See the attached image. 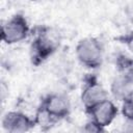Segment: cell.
<instances>
[{"instance_id":"cell-1","label":"cell","mask_w":133,"mask_h":133,"mask_svg":"<svg viewBox=\"0 0 133 133\" xmlns=\"http://www.w3.org/2000/svg\"><path fill=\"white\" fill-rule=\"evenodd\" d=\"M76 54L81 63L88 68H97L102 61V49L99 42L92 37H86L79 42Z\"/></svg>"},{"instance_id":"cell-2","label":"cell","mask_w":133,"mask_h":133,"mask_svg":"<svg viewBox=\"0 0 133 133\" xmlns=\"http://www.w3.org/2000/svg\"><path fill=\"white\" fill-rule=\"evenodd\" d=\"M28 26L22 16H15L2 26V39L7 44L18 43L26 37Z\"/></svg>"},{"instance_id":"cell-3","label":"cell","mask_w":133,"mask_h":133,"mask_svg":"<svg viewBox=\"0 0 133 133\" xmlns=\"http://www.w3.org/2000/svg\"><path fill=\"white\" fill-rule=\"evenodd\" d=\"M88 111L92 116V122H95L100 127H105L110 125L117 114L116 107L112 102L108 101V99L97 104Z\"/></svg>"},{"instance_id":"cell-4","label":"cell","mask_w":133,"mask_h":133,"mask_svg":"<svg viewBox=\"0 0 133 133\" xmlns=\"http://www.w3.org/2000/svg\"><path fill=\"white\" fill-rule=\"evenodd\" d=\"M58 45V41L48 32L41 33L32 44V58L43 60L53 53Z\"/></svg>"},{"instance_id":"cell-5","label":"cell","mask_w":133,"mask_h":133,"mask_svg":"<svg viewBox=\"0 0 133 133\" xmlns=\"http://www.w3.org/2000/svg\"><path fill=\"white\" fill-rule=\"evenodd\" d=\"M44 110L52 118L63 117L68 114L70 110L69 100L64 96H61V95L50 96L45 102Z\"/></svg>"},{"instance_id":"cell-6","label":"cell","mask_w":133,"mask_h":133,"mask_svg":"<svg viewBox=\"0 0 133 133\" xmlns=\"http://www.w3.org/2000/svg\"><path fill=\"white\" fill-rule=\"evenodd\" d=\"M81 99L85 108L89 110L97 104L107 100V92L102 85L97 82H91L84 88Z\"/></svg>"},{"instance_id":"cell-7","label":"cell","mask_w":133,"mask_h":133,"mask_svg":"<svg viewBox=\"0 0 133 133\" xmlns=\"http://www.w3.org/2000/svg\"><path fill=\"white\" fill-rule=\"evenodd\" d=\"M3 126L10 132H24L32 126V122L22 113L9 112L4 116Z\"/></svg>"},{"instance_id":"cell-8","label":"cell","mask_w":133,"mask_h":133,"mask_svg":"<svg viewBox=\"0 0 133 133\" xmlns=\"http://www.w3.org/2000/svg\"><path fill=\"white\" fill-rule=\"evenodd\" d=\"M133 82V74L124 73L122 76L116 78L112 83V94L115 98L123 100L132 89L131 83Z\"/></svg>"},{"instance_id":"cell-9","label":"cell","mask_w":133,"mask_h":133,"mask_svg":"<svg viewBox=\"0 0 133 133\" xmlns=\"http://www.w3.org/2000/svg\"><path fill=\"white\" fill-rule=\"evenodd\" d=\"M123 113L126 118H133V90L123 99Z\"/></svg>"},{"instance_id":"cell-10","label":"cell","mask_w":133,"mask_h":133,"mask_svg":"<svg viewBox=\"0 0 133 133\" xmlns=\"http://www.w3.org/2000/svg\"><path fill=\"white\" fill-rule=\"evenodd\" d=\"M124 130L127 132H133V118H126V123L124 124Z\"/></svg>"},{"instance_id":"cell-11","label":"cell","mask_w":133,"mask_h":133,"mask_svg":"<svg viewBox=\"0 0 133 133\" xmlns=\"http://www.w3.org/2000/svg\"><path fill=\"white\" fill-rule=\"evenodd\" d=\"M127 44H128V46H129V48L133 51V32L130 34V36L127 38Z\"/></svg>"}]
</instances>
